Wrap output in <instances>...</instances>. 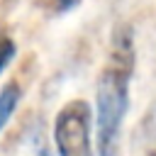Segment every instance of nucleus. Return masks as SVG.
Here are the masks:
<instances>
[{
    "label": "nucleus",
    "mask_w": 156,
    "mask_h": 156,
    "mask_svg": "<svg viewBox=\"0 0 156 156\" xmlns=\"http://www.w3.org/2000/svg\"><path fill=\"white\" fill-rule=\"evenodd\" d=\"M136 68L134 32L129 24H115L107 58L95 83V146L98 156H119L124 117L129 112V83Z\"/></svg>",
    "instance_id": "f257e3e1"
},
{
    "label": "nucleus",
    "mask_w": 156,
    "mask_h": 156,
    "mask_svg": "<svg viewBox=\"0 0 156 156\" xmlns=\"http://www.w3.org/2000/svg\"><path fill=\"white\" fill-rule=\"evenodd\" d=\"M93 107L88 100H68L54 117L56 156H95L93 146Z\"/></svg>",
    "instance_id": "f03ea898"
},
{
    "label": "nucleus",
    "mask_w": 156,
    "mask_h": 156,
    "mask_svg": "<svg viewBox=\"0 0 156 156\" xmlns=\"http://www.w3.org/2000/svg\"><path fill=\"white\" fill-rule=\"evenodd\" d=\"M132 156H156V100L146 107L132 134Z\"/></svg>",
    "instance_id": "7ed1b4c3"
},
{
    "label": "nucleus",
    "mask_w": 156,
    "mask_h": 156,
    "mask_svg": "<svg viewBox=\"0 0 156 156\" xmlns=\"http://www.w3.org/2000/svg\"><path fill=\"white\" fill-rule=\"evenodd\" d=\"M20 100H22V85H20L17 80H10V83L0 90V132H2V127L10 122V117L15 115Z\"/></svg>",
    "instance_id": "20e7f679"
},
{
    "label": "nucleus",
    "mask_w": 156,
    "mask_h": 156,
    "mask_svg": "<svg viewBox=\"0 0 156 156\" xmlns=\"http://www.w3.org/2000/svg\"><path fill=\"white\" fill-rule=\"evenodd\" d=\"M15 54H17V44H15V39H12L7 32H0V73L12 63Z\"/></svg>",
    "instance_id": "39448f33"
},
{
    "label": "nucleus",
    "mask_w": 156,
    "mask_h": 156,
    "mask_svg": "<svg viewBox=\"0 0 156 156\" xmlns=\"http://www.w3.org/2000/svg\"><path fill=\"white\" fill-rule=\"evenodd\" d=\"M80 5V0H54V12L63 15V12H71Z\"/></svg>",
    "instance_id": "423d86ee"
},
{
    "label": "nucleus",
    "mask_w": 156,
    "mask_h": 156,
    "mask_svg": "<svg viewBox=\"0 0 156 156\" xmlns=\"http://www.w3.org/2000/svg\"><path fill=\"white\" fill-rule=\"evenodd\" d=\"M37 156H51V151H49V149H46V146H41V149H39V151H37Z\"/></svg>",
    "instance_id": "0eeeda50"
}]
</instances>
